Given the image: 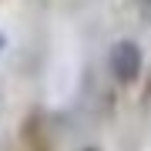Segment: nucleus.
Instances as JSON below:
<instances>
[{"instance_id": "3", "label": "nucleus", "mask_w": 151, "mask_h": 151, "mask_svg": "<svg viewBox=\"0 0 151 151\" xmlns=\"http://www.w3.org/2000/svg\"><path fill=\"white\" fill-rule=\"evenodd\" d=\"M0 47H4V37H0Z\"/></svg>"}, {"instance_id": "2", "label": "nucleus", "mask_w": 151, "mask_h": 151, "mask_svg": "<svg viewBox=\"0 0 151 151\" xmlns=\"http://www.w3.org/2000/svg\"><path fill=\"white\" fill-rule=\"evenodd\" d=\"M84 151H101V148H97V145H87V148H84Z\"/></svg>"}, {"instance_id": "1", "label": "nucleus", "mask_w": 151, "mask_h": 151, "mask_svg": "<svg viewBox=\"0 0 151 151\" xmlns=\"http://www.w3.org/2000/svg\"><path fill=\"white\" fill-rule=\"evenodd\" d=\"M108 64H111V74H114V81L118 84H134L138 77H141V67H145V54H141V47L134 40H118L111 47V57H108Z\"/></svg>"}]
</instances>
